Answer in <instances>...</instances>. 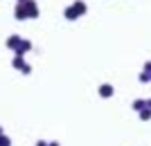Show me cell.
Returning a JSON list of instances; mask_svg holds the SVG:
<instances>
[{
	"instance_id": "6da1fadb",
	"label": "cell",
	"mask_w": 151,
	"mask_h": 146,
	"mask_svg": "<svg viewBox=\"0 0 151 146\" xmlns=\"http://www.w3.org/2000/svg\"><path fill=\"white\" fill-rule=\"evenodd\" d=\"M99 95H101V97H111V95H113V85H108V83H104V85L99 88Z\"/></svg>"
},
{
	"instance_id": "7a4b0ae2",
	"label": "cell",
	"mask_w": 151,
	"mask_h": 146,
	"mask_svg": "<svg viewBox=\"0 0 151 146\" xmlns=\"http://www.w3.org/2000/svg\"><path fill=\"white\" fill-rule=\"evenodd\" d=\"M72 9H75V14L79 16V14H83V11H86V5H83L81 0H79V2H75V5H72Z\"/></svg>"
},
{
	"instance_id": "3957f363",
	"label": "cell",
	"mask_w": 151,
	"mask_h": 146,
	"mask_svg": "<svg viewBox=\"0 0 151 146\" xmlns=\"http://www.w3.org/2000/svg\"><path fill=\"white\" fill-rule=\"evenodd\" d=\"M65 18H70V20L77 18V14H75V9H72V7H70V9H65Z\"/></svg>"
},
{
	"instance_id": "277c9868",
	"label": "cell",
	"mask_w": 151,
	"mask_h": 146,
	"mask_svg": "<svg viewBox=\"0 0 151 146\" xmlns=\"http://www.w3.org/2000/svg\"><path fill=\"white\" fill-rule=\"evenodd\" d=\"M142 106H147V101H135V103H133V108H135V110H140Z\"/></svg>"
}]
</instances>
